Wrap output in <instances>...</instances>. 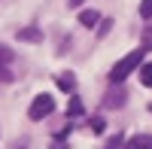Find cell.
Instances as JSON below:
<instances>
[{"instance_id":"obj_1","label":"cell","mask_w":152,"mask_h":149,"mask_svg":"<svg viewBox=\"0 0 152 149\" xmlns=\"http://www.w3.org/2000/svg\"><path fill=\"white\" fill-rule=\"evenodd\" d=\"M143 55H146V49H134V52H128L116 67L110 70V82L113 85H122V79H128L137 67H143Z\"/></svg>"},{"instance_id":"obj_2","label":"cell","mask_w":152,"mask_h":149,"mask_svg":"<svg viewBox=\"0 0 152 149\" xmlns=\"http://www.w3.org/2000/svg\"><path fill=\"white\" fill-rule=\"evenodd\" d=\"M49 113H55V97H52V94H37L34 104H31V110H28V116H31L34 122H40V119H46Z\"/></svg>"},{"instance_id":"obj_3","label":"cell","mask_w":152,"mask_h":149,"mask_svg":"<svg viewBox=\"0 0 152 149\" xmlns=\"http://www.w3.org/2000/svg\"><path fill=\"white\" fill-rule=\"evenodd\" d=\"M125 101H128V91H125L122 85H113V88H110V91L104 94V104H107L110 110H119V107H122Z\"/></svg>"},{"instance_id":"obj_4","label":"cell","mask_w":152,"mask_h":149,"mask_svg":"<svg viewBox=\"0 0 152 149\" xmlns=\"http://www.w3.org/2000/svg\"><path fill=\"white\" fill-rule=\"evenodd\" d=\"M125 149H152V134H137L125 143Z\"/></svg>"},{"instance_id":"obj_5","label":"cell","mask_w":152,"mask_h":149,"mask_svg":"<svg viewBox=\"0 0 152 149\" xmlns=\"http://www.w3.org/2000/svg\"><path fill=\"white\" fill-rule=\"evenodd\" d=\"M15 37H18L21 43H40V40H43V34L37 31V28H24V31H18Z\"/></svg>"},{"instance_id":"obj_6","label":"cell","mask_w":152,"mask_h":149,"mask_svg":"<svg viewBox=\"0 0 152 149\" xmlns=\"http://www.w3.org/2000/svg\"><path fill=\"white\" fill-rule=\"evenodd\" d=\"M97 18H100V15H97L94 9H85V12H79V21L85 24V28H94V24H97Z\"/></svg>"},{"instance_id":"obj_7","label":"cell","mask_w":152,"mask_h":149,"mask_svg":"<svg viewBox=\"0 0 152 149\" xmlns=\"http://www.w3.org/2000/svg\"><path fill=\"white\" fill-rule=\"evenodd\" d=\"M58 85H61V88H64V91H73V73L70 70H64V73H61V76H58Z\"/></svg>"},{"instance_id":"obj_8","label":"cell","mask_w":152,"mask_h":149,"mask_svg":"<svg viewBox=\"0 0 152 149\" xmlns=\"http://www.w3.org/2000/svg\"><path fill=\"white\" fill-rule=\"evenodd\" d=\"M140 82L146 85V88H152V64H143L140 67Z\"/></svg>"},{"instance_id":"obj_9","label":"cell","mask_w":152,"mask_h":149,"mask_svg":"<svg viewBox=\"0 0 152 149\" xmlns=\"http://www.w3.org/2000/svg\"><path fill=\"white\" fill-rule=\"evenodd\" d=\"M79 113H82V101H79V97H73L70 107H67V116L73 119V116H79Z\"/></svg>"},{"instance_id":"obj_10","label":"cell","mask_w":152,"mask_h":149,"mask_svg":"<svg viewBox=\"0 0 152 149\" xmlns=\"http://www.w3.org/2000/svg\"><path fill=\"white\" fill-rule=\"evenodd\" d=\"M9 61H12V52H9L6 46H0V70H3V67L9 64Z\"/></svg>"},{"instance_id":"obj_11","label":"cell","mask_w":152,"mask_h":149,"mask_svg":"<svg viewBox=\"0 0 152 149\" xmlns=\"http://www.w3.org/2000/svg\"><path fill=\"white\" fill-rule=\"evenodd\" d=\"M140 18H152V0H143L140 3Z\"/></svg>"},{"instance_id":"obj_12","label":"cell","mask_w":152,"mask_h":149,"mask_svg":"<svg viewBox=\"0 0 152 149\" xmlns=\"http://www.w3.org/2000/svg\"><path fill=\"white\" fill-rule=\"evenodd\" d=\"M104 128H107V125L100 122V116H94V119H91V131H94V134H104Z\"/></svg>"},{"instance_id":"obj_13","label":"cell","mask_w":152,"mask_h":149,"mask_svg":"<svg viewBox=\"0 0 152 149\" xmlns=\"http://www.w3.org/2000/svg\"><path fill=\"white\" fill-rule=\"evenodd\" d=\"M143 49H152V31L143 34Z\"/></svg>"},{"instance_id":"obj_14","label":"cell","mask_w":152,"mask_h":149,"mask_svg":"<svg viewBox=\"0 0 152 149\" xmlns=\"http://www.w3.org/2000/svg\"><path fill=\"white\" fill-rule=\"evenodd\" d=\"M119 146H122V137H113V140H110V146H107V149H119Z\"/></svg>"},{"instance_id":"obj_15","label":"cell","mask_w":152,"mask_h":149,"mask_svg":"<svg viewBox=\"0 0 152 149\" xmlns=\"http://www.w3.org/2000/svg\"><path fill=\"white\" fill-rule=\"evenodd\" d=\"M79 3H82V0H70V6H79Z\"/></svg>"},{"instance_id":"obj_16","label":"cell","mask_w":152,"mask_h":149,"mask_svg":"<svg viewBox=\"0 0 152 149\" xmlns=\"http://www.w3.org/2000/svg\"><path fill=\"white\" fill-rule=\"evenodd\" d=\"M18 149H24V146H18Z\"/></svg>"},{"instance_id":"obj_17","label":"cell","mask_w":152,"mask_h":149,"mask_svg":"<svg viewBox=\"0 0 152 149\" xmlns=\"http://www.w3.org/2000/svg\"><path fill=\"white\" fill-rule=\"evenodd\" d=\"M149 110H152V104H149Z\"/></svg>"}]
</instances>
